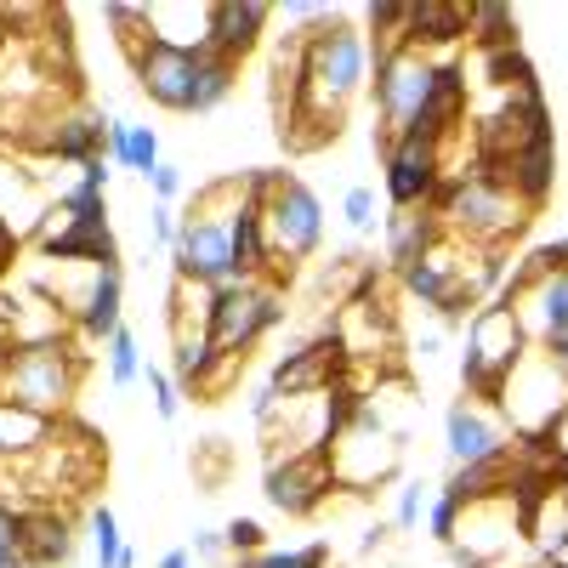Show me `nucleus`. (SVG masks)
Segmentation results:
<instances>
[{
  "mask_svg": "<svg viewBox=\"0 0 568 568\" xmlns=\"http://www.w3.org/2000/svg\"><path fill=\"white\" fill-rule=\"evenodd\" d=\"M245 194H251V176H222L194 194V211L182 216V233L171 245L176 278L205 284V291L240 284V267H233V216H240Z\"/></svg>",
  "mask_w": 568,
  "mask_h": 568,
  "instance_id": "1",
  "label": "nucleus"
},
{
  "mask_svg": "<svg viewBox=\"0 0 568 568\" xmlns=\"http://www.w3.org/2000/svg\"><path fill=\"white\" fill-rule=\"evenodd\" d=\"M438 227L455 233L460 245H478V251H500L506 240H517V233L529 227V205L511 194V187H500L484 165L478 171H466V176H444L438 187Z\"/></svg>",
  "mask_w": 568,
  "mask_h": 568,
  "instance_id": "2",
  "label": "nucleus"
},
{
  "mask_svg": "<svg viewBox=\"0 0 568 568\" xmlns=\"http://www.w3.org/2000/svg\"><path fill=\"white\" fill-rule=\"evenodd\" d=\"M251 200L262 211V233H267V251L273 267H296L324 245V205L307 182L284 176V171H256L251 176Z\"/></svg>",
  "mask_w": 568,
  "mask_h": 568,
  "instance_id": "3",
  "label": "nucleus"
},
{
  "mask_svg": "<svg viewBox=\"0 0 568 568\" xmlns=\"http://www.w3.org/2000/svg\"><path fill=\"white\" fill-rule=\"evenodd\" d=\"M85 375V353H74L69 342H45V347H12L0 364V404L34 409L45 420H63L69 398L80 393Z\"/></svg>",
  "mask_w": 568,
  "mask_h": 568,
  "instance_id": "4",
  "label": "nucleus"
},
{
  "mask_svg": "<svg viewBox=\"0 0 568 568\" xmlns=\"http://www.w3.org/2000/svg\"><path fill=\"white\" fill-rule=\"evenodd\" d=\"M324 460H329V478H336V489L369 495L375 484H387L393 471H398V426H387L382 409L358 398L353 420L324 444Z\"/></svg>",
  "mask_w": 568,
  "mask_h": 568,
  "instance_id": "5",
  "label": "nucleus"
},
{
  "mask_svg": "<svg viewBox=\"0 0 568 568\" xmlns=\"http://www.w3.org/2000/svg\"><path fill=\"white\" fill-rule=\"evenodd\" d=\"M524 353H529V336H524V324H517V313L500 296L471 313L466 318V353H460V382H466L471 404H478V398H500L511 364Z\"/></svg>",
  "mask_w": 568,
  "mask_h": 568,
  "instance_id": "6",
  "label": "nucleus"
},
{
  "mask_svg": "<svg viewBox=\"0 0 568 568\" xmlns=\"http://www.w3.org/2000/svg\"><path fill=\"white\" fill-rule=\"evenodd\" d=\"M369 98H375V114H382L387 136H404L420 125L426 114V98H433L438 85V58L415 52V45H375L369 52Z\"/></svg>",
  "mask_w": 568,
  "mask_h": 568,
  "instance_id": "7",
  "label": "nucleus"
},
{
  "mask_svg": "<svg viewBox=\"0 0 568 568\" xmlns=\"http://www.w3.org/2000/svg\"><path fill=\"white\" fill-rule=\"evenodd\" d=\"M500 409L511 420V433L524 444H546V433L557 426V415L568 409V375L546 347H529L511 364L506 387H500Z\"/></svg>",
  "mask_w": 568,
  "mask_h": 568,
  "instance_id": "8",
  "label": "nucleus"
},
{
  "mask_svg": "<svg viewBox=\"0 0 568 568\" xmlns=\"http://www.w3.org/2000/svg\"><path fill=\"white\" fill-rule=\"evenodd\" d=\"M273 324H284L278 284H273V278H240V284H227V291H216V307H211V347L245 358Z\"/></svg>",
  "mask_w": 568,
  "mask_h": 568,
  "instance_id": "9",
  "label": "nucleus"
},
{
  "mask_svg": "<svg viewBox=\"0 0 568 568\" xmlns=\"http://www.w3.org/2000/svg\"><path fill=\"white\" fill-rule=\"evenodd\" d=\"M551 125H546V103L540 85H517V91H495V109L478 120V165H500L529 149H546Z\"/></svg>",
  "mask_w": 568,
  "mask_h": 568,
  "instance_id": "10",
  "label": "nucleus"
},
{
  "mask_svg": "<svg viewBox=\"0 0 568 568\" xmlns=\"http://www.w3.org/2000/svg\"><path fill=\"white\" fill-rule=\"evenodd\" d=\"M444 187V149L420 131L387 136V200L393 211H433Z\"/></svg>",
  "mask_w": 568,
  "mask_h": 568,
  "instance_id": "11",
  "label": "nucleus"
},
{
  "mask_svg": "<svg viewBox=\"0 0 568 568\" xmlns=\"http://www.w3.org/2000/svg\"><path fill=\"white\" fill-rule=\"evenodd\" d=\"M342 364H347V347H342V336L329 329V336H318V342H307V347H291L278 364H273V393L278 398H318V393H329L342 382Z\"/></svg>",
  "mask_w": 568,
  "mask_h": 568,
  "instance_id": "12",
  "label": "nucleus"
},
{
  "mask_svg": "<svg viewBox=\"0 0 568 568\" xmlns=\"http://www.w3.org/2000/svg\"><path fill=\"white\" fill-rule=\"evenodd\" d=\"M131 74H136V91L149 103L187 114V98H194V52H176V45L149 40L142 52H131Z\"/></svg>",
  "mask_w": 568,
  "mask_h": 568,
  "instance_id": "13",
  "label": "nucleus"
},
{
  "mask_svg": "<svg viewBox=\"0 0 568 568\" xmlns=\"http://www.w3.org/2000/svg\"><path fill=\"white\" fill-rule=\"evenodd\" d=\"M329 489H336V478H329L324 449L267 466V506L284 511V517H313V511L329 500Z\"/></svg>",
  "mask_w": 568,
  "mask_h": 568,
  "instance_id": "14",
  "label": "nucleus"
},
{
  "mask_svg": "<svg viewBox=\"0 0 568 568\" xmlns=\"http://www.w3.org/2000/svg\"><path fill=\"white\" fill-rule=\"evenodd\" d=\"M444 444H449V460H455V466H471V460H489V455L511 449V444H506V426H500L484 404H471V398L449 404V415H444Z\"/></svg>",
  "mask_w": 568,
  "mask_h": 568,
  "instance_id": "15",
  "label": "nucleus"
},
{
  "mask_svg": "<svg viewBox=\"0 0 568 568\" xmlns=\"http://www.w3.org/2000/svg\"><path fill=\"white\" fill-rule=\"evenodd\" d=\"M506 307L517 313V324H524L529 347H535V342L546 347V342L568 336V273H546L540 284H529V291L511 296Z\"/></svg>",
  "mask_w": 568,
  "mask_h": 568,
  "instance_id": "16",
  "label": "nucleus"
},
{
  "mask_svg": "<svg viewBox=\"0 0 568 568\" xmlns=\"http://www.w3.org/2000/svg\"><path fill=\"white\" fill-rule=\"evenodd\" d=\"M18 546H23V568H58L74 557V529L58 506H40L18 517Z\"/></svg>",
  "mask_w": 568,
  "mask_h": 568,
  "instance_id": "17",
  "label": "nucleus"
},
{
  "mask_svg": "<svg viewBox=\"0 0 568 568\" xmlns=\"http://www.w3.org/2000/svg\"><path fill=\"white\" fill-rule=\"evenodd\" d=\"M267 18H273V7H262V0H211V45L240 63L262 40Z\"/></svg>",
  "mask_w": 568,
  "mask_h": 568,
  "instance_id": "18",
  "label": "nucleus"
},
{
  "mask_svg": "<svg viewBox=\"0 0 568 568\" xmlns=\"http://www.w3.org/2000/svg\"><path fill=\"white\" fill-rule=\"evenodd\" d=\"M45 149H52L58 160H69V165L109 160V125H103V114L69 109V114L52 120V131H45Z\"/></svg>",
  "mask_w": 568,
  "mask_h": 568,
  "instance_id": "19",
  "label": "nucleus"
},
{
  "mask_svg": "<svg viewBox=\"0 0 568 568\" xmlns=\"http://www.w3.org/2000/svg\"><path fill=\"white\" fill-rule=\"evenodd\" d=\"M149 12V40L176 45V52H194L211 40V7H187V0H154Z\"/></svg>",
  "mask_w": 568,
  "mask_h": 568,
  "instance_id": "20",
  "label": "nucleus"
},
{
  "mask_svg": "<svg viewBox=\"0 0 568 568\" xmlns=\"http://www.w3.org/2000/svg\"><path fill=\"white\" fill-rule=\"evenodd\" d=\"M404 40L426 58H433V45H460L466 40V7H455V0H415Z\"/></svg>",
  "mask_w": 568,
  "mask_h": 568,
  "instance_id": "21",
  "label": "nucleus"
},
{
  "mask_svg": "<svg viewBox=\"0 0 568 568\" xmlns=\"http://www.w3.org/2000/svg\"><path fill=\"white\" fill-rule=\"evenodd\" d=\"M557 160H551V142H546V149H529V154H517V160H500V165H484L500 187H511V194L517 200H524L529 211H540L546 205V194H551V171Z\"/></svg>",
  "mask_w": 568,
  "mask_h": 568,
  "instance_id": "22",
  "label": "nucleus"
},
{
  "mask_svg": "<svg viewBox=\"0 0 568 568\" xmlns=\"http://www.w3.org/2000/svg\"><path fill=\"white\" fill-rule=\"evenodd\" d=\"M125 324V273L120 267H98V278H91V296L80 307V329L91 342H109L114 329Z\"/></svg>",
  "mask_w": 568,
  "mask_h": 568,
  "instance_id": "23",
  "label": "nucleus"
},
{
  "mask_svg": "<svg viewBox=\"0 0 568 568\" xmlns=\"http://www.w3.org/2000/svg\"><path fill=\"white\" fill-rule=\"evenodd\" d=\"M233 80H240V63L216 45H194V98H187V114H211L233 98Z\"/></svg>",
  "mask_w": 568,
  "mask_h": 568,
  "instance_id": "24",
  "label": "nucleus"
},
{
  "mask_svg": "<svg viewBox=\"0 0 568 568\" xmlns=\"http://www.w3.org/2000/svg\"><path fill=\"white\" fill-rule=\"evenodd\" d=\"M382 233H387V262H393L398 273H409L444 227H438V216H426V211H393V216L382 222Z\"/></svg>",
  "mask_w": 568,
  "mask_h": 568,
  "instance_id": "25",
  "label": "nucleus"
},
{
  "mask_svg": "<svg viewBox=\"0 0 568 568\" xmlns=\"http://www.w3.org/2000/svg\"><path fill=\"white\" fill-rule=\"evenodd\" d=\"M103 125H109V165L149 176V171L165 160V154H160V131H154V125H131V120H120V114H109Z\"/></svg>",
  "mask_w": 568,
  "mask_h": 568,
  "instance_id": "26",
  "label": "nucleus"
},
{
  "mask_svg": "<svg viewBox=\"0 0 568 568\" xmlns=\"http://www.w3.org/2000/svg\"><path fill=\"white\" fill-rule=\"evenodd\" d=\"M63 324H69V313L45 296V291H34V296H12V347H45V342H63Z\"/></svg>",
  "mask_w": 568,
  "mask_h": 568,
  "instance_id": "27",
  "label": "nucleus"
},
{
  "mask_svg": "<svg viewBox=\"0 0 568 568\" xmlns=\"http://www.w3.org/2000/svg\"><path fill=\"white\" fill-rule=\"evenodd\" d=\"M52 433H58V420H45L34 409H18V404H0V466L29 460Z\"/></svg>",
  "mask_w": 568,
  "mask_h": 568,
  "instance_id": "28",
  "label": "nucleus"
},
{
  "mask_svg": "<svg viewBox=\"0 0 568 568\" xmlns=\"http://www.w3.org/2000/svg\"><path fill=\"white\" fill-rule=\"evenodd\" d=\"M511 7H500V0H478V7H466V40H478L484 52H495V45H517L511 34Z\"/></svg>",
  "mask_w": 568,
  "mask_h": 568,
  "instance_id": "29",
  "label": "nucleus"
},
{
  "mask_svg": "<svg viewBox=\"0 0 568 568\" xmlns=\"http://www.w3.org/2000/svg\"><path fill=\"white\" fill-rule=\"evenodd\" d=\"M211 353H216L211 336H171V382L194 393L200 375H205V364H211Z\"/></svg>",
  "mask_w": 568,
  "mask_h": 568,
  "instance_id": "30",
  "label": "nucleus"
},
{
  "mask_svg": "<svg viewBox=\"0 0 568 568\" xmlns=\"http://www.w3.org/2000/svg\"><path fill=\"white\" fill-rule=\"evenodd\" d=\"M103 347H109V387H114V393L136 387V382H142V353H136V336L120 324Z\"/></svg>",
  "mask_w": 568,
  "mask_h": 568,
  "instance_id": "31",
  "label": "nucleus"
},
{
  "mask_svg": "<svg viewBox=\"0 0 568 568\" xmlns=\"http://www.w3.org/2000/svg\"><path fill=\"white\" fill-rule=\"evenodd\" d=\"M120 551H125V540H120V517H114L109 506H98V511H91V557H98V568H114Z\"/></svg>",
  "mask_w": 568,
  "mask_h": 568,
  "instance_id": "32",
  "label": "nucleus"
},
{
  "mask_svg": "<svg viewBox=\"0 0 568 568\" xmlns=\"http://www.w3.org/2000/svg\"><path fill=\"white\" fill-rule=\"evenodd\" d=\"M240 568H336L324 546H307V551H256V557H240Z\"/></svg>",
  "mask_w": 568,
  "mask_h": 568,
  "instance_id": "33",
  "label": "nucleus"
},
{
  "mask_svg": "<svg viewBox=\"0 0 568 568\" xmlns=\"http://www.w3.org/2000/svg\"><path fill=\"white\" fill-rule=\"evenodd\" d=\"M342 216H347V227H353V233H369L375 222H382V205H375V187H347Z\"/></svg>",
  "mask_w": 568,
  "mask_h": 568,
  "instance_id": "34",
  "label": "nucleus"
},
{
  "mask_svg": "<svg viewBox=\"0 0 568 568\" xmlns=\"http://www.w3.org/2000/svg\"><path fill=\"white\" fill-rule=\"evenodd\" d=\"M426 484H398V495H393V524L398 529H420V517H426Z\"/></svg>",
  "mask_w": 568,
  "mask_h": 568,
  "instance_id": "35",
  "label": "nucleus"
},
{
  "mask_svg": "<svg viewBox=\"0 0 568 568\" xmlns=\"http://www.w3.org/2000/svg\"><path fill=\"white\" fill-rule=\"evenodd\" d=\"M222 540H227V551H240V557L267 551V529L256 524V517H233V524L222 529Z\"/></svg>",
  "mask_w": 568,
  "mask_h": 568,
  "instance_id": "36",
  "label": "nucleus"
},
{
  "mask_svg": "<svg viewBox=\"0 0 568 568\" xmlns=\"http://www.w3.org/2000/svg\"><path fill=\"white\" fill-rule=\"evenodd\" d=\"M240 369H245V358L211 353V364H205V375H200V387H194V393H227L233 382H240Z\"/></svg>",
  "mask_w": 568,
  "mask_h": 568,
  "instance_id": "37",
  "label": "nucleus"
},
{
  "mask_svg": "<svg viewBox=\"0 0 568 568\" xmlns=\"http://www.w3.org/2000/svg\"><path fill=\"white\" fill-rule=\"evenodd\" d=\"M142 182L154 187V200H160V205H176V200L187 194V176H182V165H171V160H160V165H154L149 176H142Z\"/></svg>",
  "mask_w": 568,
  "mask_h": 568,
  "instance_id": "38",
  "label": "nucleus"
},
{
  "mask_svg": "<svg viewBox=\"0 0 568 568\" xmlns=\"http://www.w3.org/2000/svg\"><path fill=\"white\" fill-rule=\"evenodd\" d=\"M149 393H154V409H160V420H176V415H182V387L171 382L165 369H149Z\"/></svg>",
  "mask_w": 568,
  "mask_h": 568,
  "instance_id": "39",
  "label": "nucleus"
},
{
  "mask_svg": "<svg viewBox=\"0 0 568 568\" xmlns=\"http://www.w3.org/2000/svg\"><path fill=\"white\" fill-rule=\"evenodd\" d=\"M455 517H460V506H455V500H449V495L438 489V500L426 506V529H433V535H438V540L449 546V535H455Z\"/></svg>",
  "mask_w": 568,
  "mask_h": 568,
  "instance_id": "40",
  "label": "nucleus"
},
{
  "mask_svg": "<svg viewBox=\"0 0 568 568\" xmlns=\"http://www.w3.org/2000/svg\"><path fill=\"white\" fill-rule=\"evenodd\" d=\"M0 568H23V546H18V517L0 511Z\"/></svg>",
  "mask_w": 568,
  "mask_h": 568,
  "instance_id": "41",
  "label": "nucleus"
},
{
  "mask_svg": "<svg viewBox=\"0 0 568 568\" xmlns=\"http://www.w3.org/2000/svg\"><path fill=\"white\" fill-rule=\"evenodd\" d=\"M149 227H154V240H160V245H176V233H182L176 205H154V211H149Z\"/></svg>",
  "mask_w": 568,
  "mask_h": 568,
  "instance_id": "42",
  "label": "nucleus"
},
{
  "mask_svg": "<svg viewBox=\"0 0 568 568\" xmlns=\"http://www.w3.org/2000/svg\"><path fill=\"white\" fill-rule=\"evenodd\" d=\"M222 551H227L222 529H194V546H187V557H205V562H216Z\"/></svg>",
  "mask_w": 568,
  "mask_h": 568,
  "instance_id": "43",
  "label": "nucleus"
},
{
  "mask_svg": "<svg viewBox=\"0 0 568 568\" xmlns=\"http://www.w3.org/2000/svg\"><path fill=\"white\" fill-rule=\"evenodd\" d=\"M109 160H91V165H80V187H91V194H109Z\"/></svg>",
  "mask_w": 568,
  "mask_h": 568,
  "instance_id": "44",
  "label": "nucleus"
},
{
  "mask_svg": "<svg viewBox=\"0 0 568 568\" xmlns=\"http://www.w3.org/2000/svg\"><path fill=\"white\" fill-rule=\"evenodd\" d=\"M546 455H551V460H568V409L557 415V426L546 433Z\"/></svg>",
  "mask_w": 568,
  "mask_h": 568,
  "instance_id": "45",
  "label": "nucleus"
},
{
  "mask_svg": "<svg viewBox=\"0 0 568 568\" xmlns=\"http://www.w3.org/2000/svg\"><path fill=\"white\" fill-rule=\"evenodd\" d=\"M415 353H420V358H438V353H444V329H438V324L420 329V336H415Z\"/></svg>",
  "mask_w": 568,
  "mask_h": 568,
  "instance_id": "46",
  "label": "nucleus"
},
{
  "mask_svg": "<svg viewBox=\"0 0 568 568\" xmlns=\"http://www.w3.org/2000/svg\"><path fill=\"white\" fill-rule=\"evenodd\" d=\"M12 256H18V227H12V222H0V273L12 267Z\"/></svg>",
  "mask_w": 568,
  "mask_h": 568,
  "instance_id": "47",
  "label": "nucleus"
},
{
  "mask_svg": "<svg viewBox=\"0 0 568 568\" xmlns=\"http://www.w3.org/2000/svg\"><path fill=\"white\" fill-rule=\"evenodd\" d=\"M160 568H194V557H187V551L176 546V551H165V557H160Z\"/></svg>",
  "mask_w": 568,
  "mask_h": 568,
  "instance_id": "48",
  "label": "nucleus"
},
{
  "mask_svg": "<svg viewBox=\"0 0 568 568\" xmlns=\"http://www.w3.org/2000/svg\"><path fill=\"white\" fill-rule=\"evenodd\" d=\"M546 353L562 364V375H568V336H557V342H546Z\"/></svg>",
  "mask_w": 568,
  "mask_h": 568,
  "instance_id": "49",
  "label": "nucleus"
},
{
  "mask_svg": "<svg viewBox=\"0 0 568 568\" xmlns=\"http://www.w3.org/2000/svg\"><path fill=\"white\" fill-rule=\"evenodd\" d=\"M114 568H136V551H131V546H125V551H120V562H114Z\"/></svg>",
  "mask_w": 568,
  "mask_h": 568,
  "instance_id": "50",
  "label": "nucleus"
},
{
  "mask_svg": "<svg viewBox=\"0 0 568 568\" xmlns=\"http://www.w3.org/2000/svg\"><path fill=\"white\" fill-rule=\"evenodd\" d=\"M540 568H568V562H540Z\"/></svg>",
  "mask_w": 568,
  "mask_h": 568,
  "instance_id": "51",
  "label": "nucleus"
}]
</instances>
